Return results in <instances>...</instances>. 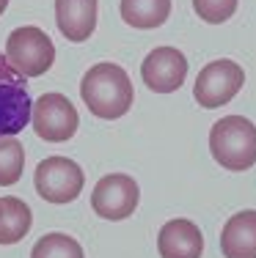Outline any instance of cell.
Segmentation results:
<instances>
[{"label":"cell","mask_w":256,"mask_h":258,"mask_svg":"<svg viewBox=\"0 0 256 258\" xmlns=\"http://www.w3.org/2000/svg\"><path fill=\"white\" fill-rule=\"evenodd\" d=\"M80 96L96 118H121L132 107V83L119 63H96L85 72L80 83Z\"/></svg>","instance_id":"cell-1"},{"label":"cell","mask_w":256,"mask_h":258,"mask_svg":"<svg viewBox=\"0 0 256 258\" xmlns=\"http://www.w3.org/2000/svg\"><path fill=\"white\" fill-rule=\"evenodd\" d=\"M210 151L226 170H248L256 165V126L242 115H223L210 132Z\"/></svg>","instance_id":"cell-2"},{"label":"cell","mask_w":256,"mask_h":258,"mask_svg":"<svg viewBox=\"0 0 256 258\" xmlns=\"http://www.w3.org/2000/svg\"><path fill=\"white\" fill-rule=\"evenodd\" d=\"M6 60L22 77H41L56 60V47L50 36L36 25L14 28L6 39Z\"/></svg>","instance_id":"cell-3"},{"label":"cell","mask_w":256,"mask_h":258,"mask_svg":"<svg viewBox=\"0 0 256 258\" xmlns=\"http://www.w3.org/2000/svg\"><path fill=\"white\" fill-rule=\"evenodd\" d=\"M30 110L28 77L14 72L6 55H0V138H17L30 124Z\"/></svg>","instance_id":"cell-4"},{"label":"cell","mask_w":256,"mask_h":258,"mask_svg":"<svg viewBox=\"0 0 256 258\" xmlns=\"http://www.w3.org/2000/svg\"><path fill=\"white\" fill-rule=\"evenodd\" d=\"M33 184H36V192L50 204H72L83 192L85 173L69 157H47L36 168Z\"/></svg>","instance_id":"cell-5"},{"label":"cell","mask_w":256,"mask_h":258,"mask_svg":"<svg viewBox=\"0 0 256 258\" xmlns=\"http://www.w3.org/2000/svg\"><path fill=\"white\" fill-rule=\"evenodd\" d=\"M242 83H245V72L240 63L229 58L212 60L198 72L196 85H193V96H196L198 107L212 110V107H223L240 94Z\"/></svg>","instance_id":"cell-6"},{"label":"cell","mask_w":256,"mask_h":258,"mask_svg":"<svg viewBox=\"0 0 256 258\" xmlns=\"http://www.w3.org/2000/svg\"><path fill=\"white\" fill-rule=\"evenodd\" d=\"M30 124L36 135L47 143H64L80 126V115H77L75 104L66 99L64 94H44L30 110Z\"/></svg>","instance_id":"cell-7"},{"label":"cell","mask_w":256,"mask_h":258,"mask_svg":"<svg viewBox=\"0 0 256 258\" xmlns=\"http://www.w3.org/2000/svg\"><path fill=\"white\" fill-rule=\"evenodd\" d=\"M138 184L127 173H111L96 181L91 192V206L99 217L105 220H127L138 209Z\"/></svg>","instance_id":"cell-8"},{"label":"cell","mask_w":256,"mask_h":258,"mask_svg":"<svg viewBox=\"0 0 256 258\" xmlns=\"http://www.w3.org/2000/svg\"><path fill=\"white\" fill-rule=\"evenodd\" d=\"M141 77L155 94H174L187 77V58L176 47H155L141 63Z\"/></svg>","instance_id":"cell-9"},{"label":"cell","mask_w":256,"mask_h":258,"mask_svg":"<svg viewBox=\"0 0 256 258\" xmlns=\"http://www.w3.org/2000/svg\"><path fill=\"white\" fill-rule=\"evenodd\" d=\"M157 250L163 258H201L204 253V236L198 225L190 220H168L157 233Z\"/></svg>","instance_id":"cell-10"},{"label":"cell","mask_w":256,"mask_h":258,"mask_svg":"<svg viewBox=\"0 0 256 258\" xmlns=\"http://www.w3.org/2000/svg\"><path fill=\"white\" fill-rule=\"evenodd\" d=\"M56 22L66 41H88L96 28V0H56Z\"/></svg>","instance_id":"cell-11"},{"label":"cell","mask_w":256,"mask_h":258,"mask_svg":"<svg viewBox=\"0 0 256 258\" xmlns=\"http://www.w3.org/2000/svg\"><path fill=\"white\" fill-rule=\"evenodd\" d=\"M221 253L226 258H256V212L245 209L226 220L221 231Z\"/></svg>","instance_id":"cell-12"},{"label":"cell","mask_w":256,"mask_h":258,"mask_svg":"<svg viewBox=\"0 0 256 258\" xmlns=\"http://www.w3.org/2000/svg\"><path fill=\"white\" fill-rule=\"evenodd\" d=\"M33 225V212L22 198H0V244H17L28 236Z\"/></svg>","instance_id":"cell-13"},{"label":"cell","mask_w":256,"mask_h":258,"mask_svg":"<svg viewBox=\"0 0 256 258\" xmlns=\"http://www.w3.org/2000/svg\"><path fill=\"white\" fill-rule=\"evenodd\" d=\"M171 14V0H121V20L132 28H160Z\"/></svg>","instance_id":"cell-14"},{"label":"cell","mask_w":256,"mask_h":258,"mask_svg":"<svg viewBox=\"0 0 256 258\" xmlns=\"http://www.w3.org/2000/svg\"><path fill=\"white\" fill-rule=\"evenodd\" d=\"M25 168V149L17 138H0V187L20 181Z\"/></svg>","instance_id":"cell-15"},{"label":"cell","mask_w":256,"mask_h":258,"mask_svg":"<svg viewBox=\"0 0 256 258\" xmlns=\"http://www.w3.org/2000/svg\"><path fill=\"white\" fill-rule=\"evenodd\" d=\"M30 258H83V247L66 233H44L33 244Z\"/></svg>","instance_id":"cell-16"},{"label":"cell","mask_w":256,"mask_h":258,"mask_svg":"<svg viewBox=\"0 0 256 258\" xmlns=\"http://www.w3.org/2000/svg\"><path fill=\"white\" fill-rule=\"evenodd\" d=\"M193 9H196L198 20L210 22V25H221L234 17L237 0H193Z\"/></svg>","instance_id":"cell-17"},{"label":"cell","mask_w":256,"mask_h":258,"mask_svg":"<svg viewBox=\"0 0 256 258\" xmlns=\"http://www.w3.org/2000/svg\"><path fill=\"white\" fill-rule=\"evenodd\" d=\"M6 6H9V0H0V14L6 11Z\"/></svg>","instance_id":"cell-18"}]
</instances>
